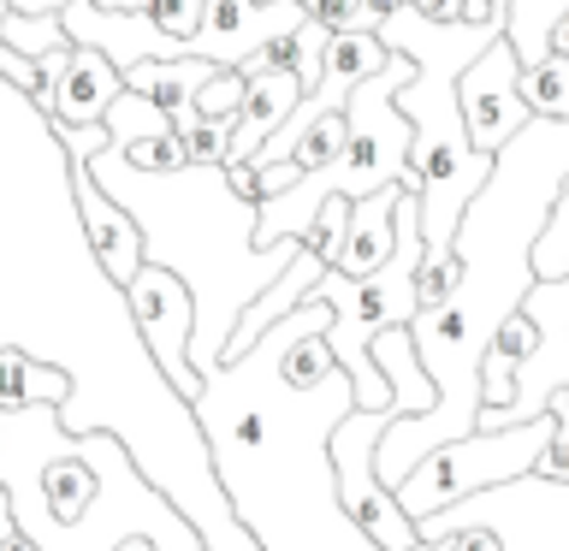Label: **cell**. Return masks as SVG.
<instances>
[{"mask_svg":"<svg viewBox=\"0 0 569 551\" xmlns=\"http://www.w3.org/2000/svg\"><path fill=\"white\" fill-rule=\"evenodd\" d=\"M0 24H7V0H0Z\"/></svg>","mask_w":569,"mask_h":551,"instance_id":"1f68e13d","label":"cell"},{"mask_svg":"<svg viewBox=\"0 0 569 551\" xmlns=\"http://www.w3.org/2000/svg\"><path fill=\"white\" fill-rule=\"evenodd\" d=\"M124 309H131V327L142 338V350H149V362L160 368V380H167L184 403H196L208 385V373L190 362V338H196L190 279L172 273V267H160V261H142V273L124 284Z\"/></svg>","mask_w":569,"mask_h":551,"instance_id":"5b68a950","label":"cell"},{"mask_svg":"<svg viewBox=\"0 0 569 551\" xmlns=\"http://www.w3.org/2000/svg\"><path fill=\"white\" fill-rule=\"evenodd\" d=\"M409 184H380L368 196L350 202V226H345V249H338V273L350 279H368L373 267H386V256L398 249V196Z\"/></svg>","mask_w":569,"mask_h":551,"instance_id":"9c48e42d","label":"cell"},{"mask_svg":"<svg viewBox=\"0 0 569 551\" xmlns=\"http://www.w3.org/2000/svg\"><path fill=\"white\" fill-rule=\"evenodd\" d=\"M196 107H202V113H220V119L238 113V107H243V71L238 66H220L202 89H196Z\"/></svg>","mask_w":569,"mask_h":551,"instance_id":"603a6c76","label":"cell"},{"mask_svg":"<svg viewBox=\"0 0 569 551\" xmlns=\"http://www.w3.org/2000/svg\"><path fill=\"white\" fill-rule=\"evenodd\" d=\"M416 7H421L427 18H445V24H451V18H462V7H469V0H416Z\"/></svg>","mask_w":569,"mask_h":551,"instance_id":"484cf974","label":"cell"},{"mask_svg":"<svg viewBox=\"0 0 569 551\" xmlns=\"http://www.w3.org/2000/svg\"><path fill=\"white\" fill-rule=\"evenodd\" d=\"M421 202L416 190L398 196V249L386 256V267H373L368 279H350L327 267L315 279V297L332 302V332L327 344L338 355V368L356 380V409H386L391 403V380L373 368V338L386 327H409L421 314Z\"/></svg>","mask_w":569,"mask_h":551,"instance_id":"3957f363","label":"cell"},{"mask_svg":"<svg viewBox=\"0 0 569 551\" xmlns=\"http://www.w3.org/2000/svg\"><path fill=\"white\" fill-rule=\"evenodd\" d=\"M0 36H7L18 53H30V60H48V53L71 48V36H66V24H60V12H48V18H36V12H7Z\"/></svg>","mask_w":569,"mask_h":551,"instance_id":"2e32d148","label":"cell"},{"mask_svg":"<svg viewBox=\"0 0 569 551\" xmlns=\"http://www.w3.org/2000/svg\"><path fill=\"white\" fill-rule=\"evenodd\" d=\"M516 78H522V60H516V48L505 36L457 78V107H462V124H469V142L480 154H498L533 119Z\"/></svg>","mask_w":569,"mask_h":551,"instance_id":"8992f818","label":"cell"},{"mask_svg":"<svg viewBox=\"0 0 569 551\" xmlns=\"http://www.w3.org/2000/svg\"><path fill=\"white\" fill-rule=\"evenodd\" d=\"M124 89L119 66L107 60L101 48H71V66L60 71V83H53V107H48V124H101L113 96Z\"/></svg>","mask_w":569,"mask_h":551,"instance_id":"30bf717a","label":"cell"},{"mask_svg":"<svg viewBox=\"0 0 569 551\" xmlns=\"http://www.w3.org/2000/svg\"><path fill=\"white\" fill-rule=\"evenodd\" d=\"M302 7L332 36L338 30H380V18H386V0H302Z\"/></svg>","mask_w":569,"mask_h":551,"instance_id":"ac0fdd59","label":"cell"},{"mask_svg":"<svg viewBox=\"0 0 569 551\" xmlns=\"http://www.w3.org/2000/svg\"><path fill=\"white\" fill-rule=\"evenodd\" d=\"M18 533V515H12V492L0 487V540H12Z\"/></svg>","mask_w":569,"mask_h":551,"instance_id":"83f0119b","label":"cell"},{"mask_svg":"<svg viewBox=\"0 0 569 551\" xmlns=\"http://www.w3.org/2000/svg\"><path fill=\"white\" fill-rule=\"evenodd\" d=\"M522 309L533 314V327L540 332H569V273L563 279H533Z\"/></svg>","mask_w":569,"mask_h":551,"instance_id":"d6986e66","label":"cell"},{"mask_svg":"<svg viewBox=\"0 0 569 551\" xmlns=\"http://www.w3.org/2000/svg\"><path fill=\"white\" fill-rule=\"evenodd\" d=\"M213 71H220L213 60H202V53H184V60H137V66H124L119 78H124V89H137V96H149L154 107L178 113V107L196 101V89H202Z\"/></svg>","mask_w":569,"mask_h":551,"instance_id":"4fadbf2b","label":"cell"},{"mask_svg":"<svg viewBox=\"0 0 569 551\" xmlns=\"http://www.w3.org/2000/svg\"><path fill=\"white\" fill-rule=\"evenodd\" d=\"M302 18H309L302 0H208L202 30L190 36V53H202L213 66H243L267 42L297 36Z\"/></svg>","mask_w":569,"mask_h":551,"instance_id":"52a82bcc","label":"cell"},{"mask_svg":"<svg viewBox=\"0 0 569 551\" xmlns=\"http://www.w3.org/2000/svg\"><path fill=\"white\" fill-rule=\"evenodd\" d=\"M71 0H7V12H36V18H48V12H66Z\"/></svg>","mask_w":569,"mask_h":551,"instance_id":"4316f807","label":"cell"},{"mask_svg":"<svg viewBox=\"0 0 569 551\" xmlns=\"http://www.w3.org/2000/svg\"><path fill=\"white\" fill-rule=\"evenodd\" d=\"M142 12H149V18H154V24L167 30V36H178V42H190V36L202 30L208 0H149Z\"/></svg>","mask_w":569,"mask_h":551,"instance_id":"7402d4cb","label":"cell"},{"mask_svg":"<svg viewBox=\"0 0 569 551\" xmlns=\"http://www.w3.org/2000/svg\"><path fill=\"white\" fill-rule=\"evenodd\" d=\"M53 137H60L66 160H96L101 149H113V131H107V119H101V124H53Z\"/></svg>","mask_w":569,"mask_h":551,"instance_id":"cb8c5ba5","label":"cell"},{"mask_svg":"<svg viewBox=\"0 0 569 551\" xmlns=\"http://www.w3.org/2000/svg\"><path fill=\"white\" fill-rule=\"evenodd\" d=\"M96 184L119 196L142 226V261H160L190 279L196 291V338L190 362L213 373L238 314L297 261L302 238L256 243V202L226 184V167H184V172H137L119 149L89 160Z\"/></svg>","mask_w":569,"mask_h":551,"instance_id":"7a4b0ae2","label":"cell"},{"mask_svg":"<svg viewBox=\"0 0 569 551\" xmlns=\"http://www.w3.org/2000/svg\"><path fill=\"white\" fill-rule=\"evenodd\" d=\"M516 83H522V101H528L533 119H569V53L546 48L540 60L522 66Z\"/></svg>","mask_w":569,"mask_h":551,"instance_id":"5bb4252c","label":"cell"},{"mask_svg":"<svg viewBox=\"0 0 569 551\" xmlns=\"http://www.w3.org/2000/svg\"><path fill=\"white\" fill-rule=\"evenodd\" d=\"M551 421L558 415H551V403H546L533 421L475 427V433H462V439L433 444V451L398 480V504L421 522V515H439V510H451L475 492H492V487H510V480L533 474V462H540L546 439H551Z\"/></svg>","mask_w":569,"mask_h":551,"instance_id":"277c9868","label":"cell"},{"mask_svg":"<svg viewBox=\"0 0 569 551\" xmlns=\"http://www.w3.org/2000/svg\"><path fill=\"white\" fill-rule=\"evenodd\" d=\"M0 551H42V545H36V540H30V533H24V528H18V533H12V540H0Z\"/></svg>","mask_w":569,"mask_h":551,"instance_id":"f1b7e54d","label":"cell"},{"mask_svg":"<svg viewBox=\"0 0 569 551\" xmlns=\"http://www.w3.org/2000/svg\"><path fill=\"white\" fill-rule=\"evenodd\" d=\"M409 551H451V540H416Z\"/></svg>","mask_w":569,"mask_h":551,"instance_id":"4dcf8cb0","label":"cell"},{"mask_svg":"<svg viewBox=\"0 0 569 551\" xmlns=\"http://www.w3.org/2000/svg\"><path fill=\"white\" fill-rule=\"evenodd\" d=\"M226 184L243 196V202H261V184H256V167L249 160H226Z\"/></svg>","mask_w":569,"mask_h":551,"instance_id":"d4e9b609","label":"cell"},{"mask_svg":"<svg viewBox=\"0 0 569 551\" xmlns=\"http://www.w3.org/2000/svg\"><path fill=\"white\" fill-rule=\"evenodd\" d=\"M320 273H327V261H320L315 249L302 243V249H297V261L284 267V273H279V279L267 284V291L238 314V327H231V338H226V355H243L267 327H273V320H284V314L297 309V302H309V291H315V279H320ZM226 355H220V362H226Z\"/></svg>","mask_w":569,"mask_h":551,"instance_id":"8fae6325","label":"cell"},{"mask_svg":"<svg viewBox=\"0 0 569 551\" xmlns=\"http://www.w3.org/2000/svg\"><path fill=\"white\" fill-rule=\"evenodd\" d=\"M291 314L273 320L243 355H226L190 403L213 480L261 551H380L338 504L332 427L356 409V380L284 373Z\"/></svg>","mask_w":569,"mask_h":551,"instance_id":"6da1fadb","label":"cell"},{"mask_svg":"<svg viewBox=\"0 0 569 551\" xmlns=\"http://www.w3.org/2000/svg\"><path fill=\"white\" fill-rule=\"evenodd\" d=\"M71 373L24 344H0V409H30V403H71Z\"/></svg>","mask_w":569,"mask_h":551,"instance_id":"7c38bea8","label":"cell"},{"mask_svg":"<svg viewBox=\"0 0 569 551\" xmlns=\"http://www.w3.org/2000/svg\"><path fill=\"white\" fill-rule=\"evenodd\" d=\"M551 48H558V53H569V12L558 18V24H551Z\"/></svg>","mask_w":569,"mask_h":551,"instance_id":"f546056e","label":"cell"},{"mask_svg":"<svg viewBox=\"0 0 569 551\" xmlns=\"http://www.w3.org/2000/svg\"><path fill=\"white\" fill-rule=\"evenodd\" d=\"M345 226H350V196H327V202H320V213H315V226H309V243L320 261H338V249H345Z\"/></svg>","mask_w":569,"mask_h":551,"instance_id":"44dd1931","label":"cell"},{"mask_svg":"<svg viewBox=\"0 0 569 551\" xmlns=\"http://www.w3.org/2000/svg\"><path fill=\"white\" fill-rule=\"evenodd\" d=\"M338 149H345V113H327L284 160H297L302 172H320V167H332V160H338Z\"/></svg>","mask_w":569,"mask_h":551,"instance_id":"ffe728a7","label":"cell"},{"mask_svg":"<svg viewBox=\"0 0 569 551\" xmlns=\"http://www.w3.org/2000/svg\"><path fill=\"white\" fill-rule=\"evenodd\" d=\"M231 119L238 113H202V107H178L172 124H178V137H184V149H190V167H220L226 149H231Z\"/></svg>","mask_w":569,"mask_h":551,"instance_id":"9a60e30c","label":"cell"},{"mask_svg":"<svg viewBox=\"0 0 569 551\" xmlns=\"http://www.w3.org/2000/svg\"><path fill=\"white\" fill-rule=\"evenodd\" d=\"M71 208H78L89 261H96L101 273L124 291V284L142 273V226H137V213L124 208L119 196H107V190L96 184L89 160H71Z\"/></svg>","mask_w":569,"mask_h":551,"instance_id":"ba28073f","label":"cell"},{"mask_svg":"<svg viewBox=\"0 0 569 551\" xmlns=\"http://www.w3.org/2000/svg\"><path fill=\"white\" fill-rule=\"evenodd\" d=\"M113 149L131 160L137 172H184L190 167V149H184V137H178V124L172 131H154V137H137V142H113Z\"/></svg>","mask_w":569,"mask_h":551,"instance_id":"e0dca14e","label":"cell"}]
</instances>
